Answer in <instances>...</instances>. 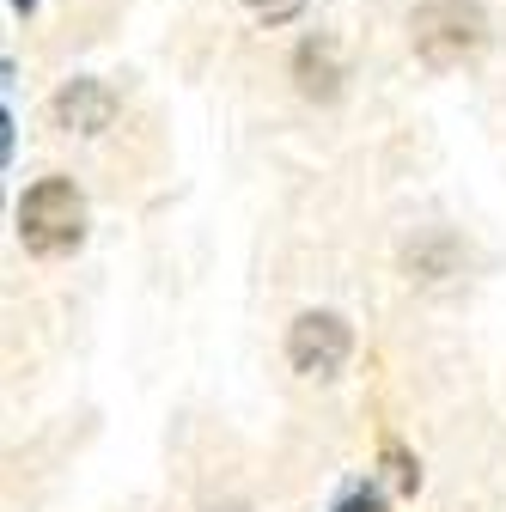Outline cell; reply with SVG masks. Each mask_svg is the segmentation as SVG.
I'll list each match as a JSON object with an SVG mask.
<instances>
[{
    "mask_svg": "<svg viewBox=\"0 0 506 512\" xmlns=\"http://www.w3.org/2000/svg\"><path fill=\"white\" fill-rule=\"evenodd\" d=\"M293 80L305 98H336L342 92V49L330 37H305L293 55Z\"/></svg>",
    "mask_w": 506,
    "mask_h": 512,
    "instance_id": "obj_5",
    "label": "cell"
},
{
    "mask_svg": "<svg viewBox=\"0 0 506 512\" xmlns=\"http://www.w3.org/2000/svg\"><path fill=\"white\" fill-rule=\"evenodd\" d=\"M19 7H31V0H19Z\"/></svg>",
    "mask_w": 506,
    "mask_h": 512,
    "instance_id": "obj_7",
    "label": "cell"
},
{
    "mask_svg": "<svg viewBox=\"0 0 506 512\" xmlns=\"http://www.w3.org/2000/svg\"><path fill=\"white\" fill-rule=\"evenodd\" d=\"M244 7L257 13V19H269V25H287V19L305 7V0H244Z\"/></svg>",
    "mask_w": 506,
    "mask_h": 512,
    "instance_id": "obj_6",
    "label": "cell"
},
{
    "mask_svg": "<svg viewBox=\"0 0 506 512\" xmlns=\"http://www.w3.org/2000/svg\"><path fill=\"white\" fill-rule=\"evenodd\" d=\"M49 116H55V128H68V135H104L116 122V92L104 80H74V86L55 92Z\"/></svg>",
    "mask_w": 506,
    "mask_h": 512,
    "instance_id": "obj_4",
    "label": "cell"
},
{
    "mask_svg": "<svg viewBox=\"0 0 506 512\" xmlns=\"http://www.w3.org/2000/svg\"><path fill=\"white\" fill-rule=\"evenodd\" d=\"M19 238H25L31 256H68L86 238V196L74 189V177H43V183L25 189Z\"/></svg>",
    "mask_w": 506,
    "mask_h": 512,
    "instance_id": "obj_1",
    "label": "cell"
},
{
    "mask_svg": "<svg viewBox=\"0 0 506 512\" xmlns=\"http://www.w3.org/2000/svg\"><path fill=\"white\" fill-rule=\"evenodd\" d=\"M348 348H354V330L342 324L336 311H305V317H293V330H287V360L305 378H336Z\"/></svg>",
    "mask_w": 506,
    "mask_h": 512,
    "instance_id": "obj_3",
    "label": "cell"
},
{
    "mask_svg": "<svg viewBox=\"0 0 506 512\" xmlns=\"http://www.w3.org/2000/svg\"><path fill=\"white\" fill-rule=\"evenodd\" d=\"M409 43L415 55L427 61V68H464V61L488 43V19L476 0H427V7H415L409 19Z\"/></svg>",
    "mask_w": 506,
    "mask_h": 512,
    "instance_id": "obj_2",
    "label": "cell"
}]
</instances>
